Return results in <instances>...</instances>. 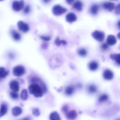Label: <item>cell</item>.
Instances as JSON below:
<instances>
[{
	"instance_id": "obj_15",
	"label": "cell",
	"mask_w": 120,
	"mask_h": 120,
	"mask_svg": "<svg viewBox=\"0 0 120 120\" xmlns=\"http://www.w3.org/2000/svg\"><path fill=\"white\" fill-rule=\"evenodd\" d=\"M99 9V7L98 5L97 4H94L93 5L90 9V12L93 15H95L97 14Z\"/></svg>"
},
{
	"instance_id": "obj_40",
	"label": "cell",
	"mask_w": 120,
	"mask_h": 120,
	"mask_svg": "<svg viewBox=\"0 0 120 120\" xmlns=\"http://www.w3.org/2000/svg\"><path fill=\"white\" fill-rule=\"evenodd\" d=\"M117 36L118 38L119 39V40H120V32L118 34V35H117Z\"/></svg>"
},
{
	"instance_id": "obj_5",
	"label": "cell",
	"mask_w": 120,
	"mask_h": 120,
	"mask_svg": "<svg viewBox=\"0 0 120 120\" xmlns=\"http://www.w3.org/2000/svg\"><path fill=\"white\" fill-rule=\"evenodd\" d=\"M93 38L99 42H102L105 38V34L103 32L99 31L96 30L92 34Z\"/></svg>"
},
{
	"instance_id": "obj_31",
	"label": "cell",
	"mask_w": 120,
	"mask_h": 120,
	"mask_svg": "<svg viewBox=\"0 0 120 120\" xmlns=\"http://www.w3.org/2000/svg\"><path fill=\"white\" fill-rule=\"evenodd\" d=\"M30 11V8L29 5H27L26 6L24 10V14H29Z\"/></svg>"
},
{
	"instance_id": "obj_3",
	"label": "cell",
	"mask_w": 120,
	"mask_h": 120,
	"mask_svg": "<svg viewBox=\"0 0 120 120\" xmlns=\"http://www.w3.org/2000/svg\"><path fill=\"white\" fill-rule=\"evenodd\" d=\"M26 73V69L22 65H18L14 67L13 73L14 75L16 77H21Z\"/></svg>"
},
{
	"instance_id": "obj_37",
	"label": "cell",
	"mask_w": 120,
	"mask_h": 120,
	"mask_svg": "<svg viewBox=\"0 0 120 120\" xmlns=\"http://www.w3.org/2000/svg\"><path fill=\"white\" fill-rule=\"evenodd\" d=\"M67 44V42L66 41L62 40V45H66Z\"/></svg>"
},
{
	"instance_id": "obj_4",
	"label": "cell",
	"mask_w": 120,
	"mask_h": 120,
	"mask_svg": "<svg viewBox=\"0 0 120 120\" xmlns=\"http://www.w3.org/2000/svg\"><path fill=\"white\" fill-rule=\"evenodd\" d=\"M24 4L23 0H21L20 1L15 0L12 3V9L15 11H19L23 8Z\"/></svg>"
},
{
	"instance_id": "obj_12",
	"label": "cell",
	"mask_w": 120,
	"mask_h": 120,
	"mask_svg": "<svg viewBox=\"0 0 120 120\" xmlns=\"http://www.w3.org/2000/svg\"><path fill=\"white\" fill-rule=\"evenodd\" d=\"M12 113L14 116H18L22 113V110L21 107L19 106H15L12 108L11 111Z\"/></svg>"
},
{
	"instance_id": "obj_8",
	"label": "cell",
	"mask_w": 120,
	"mask_h": 120,
	"mask_svg": "<svg viewBox=\"0 0 120 120\" xmlns=\"http://www.w3.org/2000/svg\"><path fill=\"white\" fill-rule=\"evenodd\" d=\"M103 76L105 80H110L113 78V73L109 69H106L103 73Z\"/></svg>"
},
{
	"instance_id": "obj_38",
	"label": "cell",
	"mask_w": 120,
	"mask_h": 120,
	"mask_svg": "<svg viewBox=\"0 0 120 120\" xmlns=\"http://www.w3.org/2000/svg\"><path fill=\"white\" fill-rule=\"evenodd\" d=\"M51 0H43V2L45 3H48Z\"/></svg>"
},
{
	"instance_id": "obj_10",
	"label": "cell",
	"mask_w": 120,
	"mask_h": 120,
	"mask_svg": "<svg viewBox=\"0 0 120 120\" xmlns=\"http://www.w3.org/2000/svg\"><path fill=\"white\" fill-rule=\"evenodd\" d=\"M103 7L105 9L109 11H111L115 8V5L113 3L111 2H106L103 4Z\"/></svg>"
},
{
	"instance_id": "obj_18",
	"label": "cell",
	"mask_w": 120,
	"mask_h": 120,
	"mask_svg": "<svg viewBox=\"0 0 120 120\" xmlns=\"http://www.w3.org/2000/svg\"><path fill=\"white\" fill-rule=\"evenodd\" d=\"M12 37L14 40L19 41L21 39V35L18 32L15 30H12L11 31Z\"/></svg>"
},
{
	"instance_id": "obj_7",
	"label": "cell",
	"mask_w": 120,
	"mask_h": 120,
	"mask_svg": "<svg viewBox=\"0 0 120 120\" xmlns=\"http://www.w3.org/2000/svg\"><path fill=\"white\" fill-rule=\"evenodd\" d=\"M10 89L14 92H17L19 89V83L17 81L15 80L11 81L9 84Z\"/></svg>"
},
{
	"instance_id": "obj_30",
	"label": "cell",
	"mask_w": 120,
	"mask_h": 120,
	"mask_svg": "<svg viewBox=\"0 0 120 120\" xmlns=\"http://www.w3.org/2000/svg\"><path fill=\"white\" fill-rule=\"evenodd\" d=\"M115 13L116 15H120V3L116 7L115 9Z\"/></svg>"
},
{
	"instance_id": "obj_11",
	"label": "cell",
	"mask_w": 120,
	"mask_h": 120,
	"mask_svg": "<svg viewBox=\"0 0 120 120\" xmlns=\"http://www.w3.org/2000/svg\"><path fill=\"white\" fill-rule=\"evenodd\" d=\"M107 43L110 45H113L116 43L117 40L116 38L113 35H109L107 38Z\"/></svg>"
},
{
	"instance_id": "obj_16",
	"label": "cell",
	"mask_w": 120,
	"mask_h": 120,
	"mask_svg": "<svg viewBox=\"0 0 120 120\" xmlns=\"http://www.w3.org/2000/svg\"><path fill=\"white\" fill-rule=\"evenodd\" d=\"M99 64L96 61H92L89 63L88 67L89 69L91 71H95L98 69Z\"/></svg>"
},
{
	"instance_id": "obj_41",
	"label": "cell",
	"mask_w": 120,
	"mask_h": 120,
	"mask_svg": "<svg viewBox=\"0 0 120 120\" xmlns=\"http://www.w3.org/2000/svg\"><path fill=\"white\" fill-rule=\"evenodd\" d=\"M0 0L2 2V1H4V0Z\"/></svg>"
},
{
	"instance_id": "obj_34",
	"label": "cell",
	"mask_w": 120,
	"mask_h": 120,
	"mask_svg": "<svg viewBox=\"0 0 120 120\" xmlns=\"http://www.w3.org/2000/svg\"><path fill=\"white\" fill-rule=\"evenodd\" d=\"M40 38L42 40L45 41H49L50 39H51L50 37L49 36H40Z\"/></svg>"
},
{
	"instance_id": "obj_9",
	"label": "cell",
	"mask_w": 120,
	"mask_h": 120,
	"mask_svg": "<svg viewBox=\"0 0 120 120\" xmlns=\"http://www.w3.org/2000/svg\"><path fill=\"white\" fill-rule=\"evenodd\" d=\"M77 19V17L75 14L73 12L68 13L66 17V21L68 23H71L75 22Z\"/></svg>"
},
{
	"instance_id": "obj_19",
	"label": "cell",
	"mask_w": 120,
	"mask_h": 120,
	"mask_svg": "<svg viewBox=\"0 0 120 120\" xmlns=\"http://www.w3.org/2000/svg\"><path fill=\"white\" fill-rule=\"evenodd\" d=\"M49 119L51 120H61L60 116L57 112L53 111L50 114Z\"/></svg>"
},
{
	"instance_id": "obj_25",
	"label": "cell",
	"mask_w": 120,
	"mask_h": 120,
	"mask_svg": "<svg viewBox=\"0 0 120 120\" xmlns=\"http://www.w3.org/2000/svg\"><path fill=\"white\" fill-rule=\"evenodd\" d=\"M108 99H109V97L106 94H103L99 97L98 99V101L100 102L105 101L108 100Z\"/></svg>"
},
{
	"instance_id": "obj_29",
	"label": "cell",
	"mask_w": 120,
	"mask_h": 120,
	"mask_svg": "<svg viewBox=\"0 0 120 120\" xmlns=\"http://www.w3.org/2000/svg\"><path fill=\"white\" fill-rule=\"evenodd\" d=\"M55 43L56 45L57 46H60L62 45V40H60L59 38H57L55 39Z\"/></svg>"
},
{
	"instance_id": "obj_42",
	"label": "cell",
	"mask_w": 120,
	"mask_h": 120,
	"mask_svg": "<svg viewBox=\"0 0 120 120\" xmlns=\"http://www.w3.org/2000/svg\"></svg>"
},
{
	"instance_id": "obj_26",
	"label": "cell",
	"mask_w": 120,
	"mask_h": 120,
	"mask_svg": "<svg viewBox=\"0 0 120 120\" xmlns=\"http://www.w3.org/2000/svg\"><path fill=\"white\" fill-rule=\"evenodd\" d=\"M32 113L34 116L38 117L41 114L40 111L38 108H34L32 109Z\"/></svg>"
},
{
	"instance_id": "obj_14",
	"label": "cell",
	"mask_w": 120,
	"mask_h": 120,
	"mask_svg": "<svg viewBox=\"0 0 120 120\" xmlns=\"http://www.w3.org/2000/svg\"><path fill=\"white\" fill-rule=\"evenodd\" d=\"M73 7L76 10L79 11H81L82 10L83 4L81 1L78 0L76 1L73 4Z\"/></svg>"
},
{
	"instance_id": "obj_36",
	"label": "cell",
	"mask_w": 120,
	"mask_h": 120,
	"mask_svg": "<svg viewBox=\"0 0 120 120\" xmlns=\"http://www.w3.org/2000/svg\"><path fill=\"white\" fill-rule=\"evenodd\" d=\"M67 3L68 4H71L73 2L74 0H66Z\"/></svg>"
},
{
	"instance_id": "obj_13",
	"label": "cell",
	"mask_w": 120,
	"mask_h": 120,
	"mask_svg": "<svg viewBox=\"0 0 120 120\" xmlns=\"http://www.w3.org/2000/svg\"><path fill=\"white\" fill-rule=\"evenodd\" d=\"M66 116L68 120H74L77 117V112L75 110H71L66 114Z\"/></svg>"
},
{
	"instance_id": "obj_17",
	"label": "cell",
	"mask_w": 120,
	"mask_h": 120,
	"mask_svg": "<svg viewBox=\"0 0 120 120\" xmlns=\"http://www.w3.org/2000/svg\"><path fill=\"white\" fill-rule=\"evenodd\" d=\"M75 90V88L74 86H67L65 89L64 93L66 95L70 96L73 94Z\"/></svg>"
},
{
	"instance_id": "obj_1",
	"label": "cell",
	"mask_w": 120,
	"mask_h": 120,
	"mask_svg": "<svg viewBox=\"0 0 120 120\" xmlns=\"http://www.w3.org/2000/svg\"><path fill=\"white\" fill-rule=\"evenodd\" d=\"M28 90L30 94L36 98L41 97L43 95L44 92L42 87L36 83L30 85L28 87Z\"/></svg>"
},
{
	"instance_id": "obj_32",
	"label": "cell",
	"mask_w": 120,
	"mask_h": 120,
	"mask_svg": "<svg viewBox=\"0 0 120 120\" xmlns=\"http://www.w3.org/2000/svg\"><path fill=\"white\" fill-rule=\"evenodd\" d=\"M114 60H116V62L120 65V54H116Z\"/></svg>"
},
{
	"instance_id": "obj_21",
	"label": "cell",
	"mask_w": 120,
	"mask_h": 120,
	"mask_svg": "<svg viewBox=\"0 0 120 120\" xmlns=\"http://www.w3.org/2000/svg\"><path fill=\"white\" fill-rule=\"evenodd\" d=\"M8 106L6 105L2 104L1 106L0 112V117L1 118L6 114L8 112Z\"/></svg>"
},
{
	"instance_id": "obj_28",
	"label": "cell",
	"mask_w": 120,
	"mask_h": 120,
	"mask_svg": "<svg viewBox=\"0 0 120 120\" xmlns=\"http://www.w3.org/2000/svg\"><path fill=\"white\" fill-rule=\"evenodd\" d=\"M61 110L62 112H63L64 114H65L66 115L68 112L69 110L68 107L66 105H64L62 107Z\"/></svg>"
},
{
	"instance_id": "obj_33",
	"label": "cell",
	"mask_w": 120,
	"mask_h": 120,
	"mask_svg": "<svg viewBox=\"0 0 120 120\" xmlns=\"http://www.w3.org/2000/svg\"><path fill=\"white\" fill-rule=\"evenodd\" d=\"M109 45L107 43H104L101 45V48L103 50H106L109 48Z\"/></svg>"
},
{
	"instance_id": "obj_24",
	"label": "cell",
	"mask_w": 120,
	"mask_h": 120,
	"mask_svg": "<svg viewBox=\"0 0 120 120\" xmlns=\"http://www.w3.org/2000/svg\"><path fill=\"white\" fill-rule=\"evenodd\" d=\"M88 90L90 93L92 94L97 92V87L94 85H90L88 86Z\"/></svg>"
},
{
	"instance_id": "obj_23",
	"label": "cell",
	"mask_w": 120,
	"mask_h": 120,
	"mask_svg": "<svg viewBox=\"0 0 120 120\" xmlns=\"http://www.w3.org/2000/svg\"><path fill=\"white\" fill-rule=\"evenodd\" d=\"M78 54L81 57H85L87 55V52L85 49L84 48H80L78 51Z\"/></svg>"
},
{
	"instance_id": "obj_35",
	"label": "cell",
	"mask_w": 120,
	"mask_h": 120,
	"mask_svg": "<svg viewBox=\"0 0 120 120\" xmlns=\"http://www.w3.org/2000/svg\"><path fill=\"white\" fill-rule=\"evenodd\" d=\"M48 47V45L47 43H44L42 45V48L44 49H47Z\"/></svg>"
},
{
	"instance_id": "obj_6",
	"label": "cell",
	"mask_w": 120,
	"mask_h": 120,
	"mask_svg": "<svg viewBox=\"0 0 120 120\" xmlns=\"http://www.w3.org/2000/svg\"><path fill=\"white\" fill-rule=\"evenodd\" d=\"M17 26L19 30L23 33H27L29 31L30 28L28 24L22 21H19L17 23Z\"/></svg>"
},
{
	"instance_id": "obj_20",
	"label": "cell",
	"mask_w": 120,
	"mask_h": 120,
	"mask_svg": "<svg viewBox=\"0 0 120 120\" xmlns=\"http://www.w3.org/2000/svg\"><path fill=\"white\" fill-rule=\"evenodd\" d=\"M9 71H6L4 67H1L0 68V77L1 79H4L9 75Z\"/></svg>"
},
{
	"instance_id": "obj_27",
	"label": "cell",
	"mask_w": 120,
	"mask_h": 120,
	"mask_svg": "<svg viewBox=\"0 0 120 120\" xmlns=\"http://www.w3.org/2000/svg\"><path fill=\"white\" fill-rule=\"evenodd\" d=\"M10 96L11 98L14 99H17L19 98V95L17 92H12L10 93Z\"/></svg>"
},
{
	"instance_id": "obj_22",
	"label": "cell",
	"mask_w": 120,
	"mask_h": 120,
	"mask_svg": "<svg viewBox=\"0 0 120 120\" xmlns=\"http://www.w3.org/2000/svg\"><path fill=\"white\" fill-rule=\"evenodd\" d=\"M21 99L23 101H26L28 99V91L26 89H24L22 91L20 95Z\"/></svg>"
},
{
	"instance_id": "obj_39",
	"label": "cell",
	"mask_w": 120,
	"mask_h": 120,
	"mask_svg": "<svg viewBox=\"0 0 120 120\" xmlns=\"http://www.w3.org/2000/svg\"><path fill=\"white\" fill-rule=\"evenodd\" d=\"M117 26L118 28L120 29V20H119L117 23Z\"/></svg>"
},
{
	"instance_id": "obj_2",
	"label": "cell",
	"mask_w": 120,
	"mask_h": 120,
	"mask_svg": "<svg viewBox=\"0 0 120 120\" xmlns=\"http://www.w3.org/2000/svg\"><path fill=\"white\" fill-rule=\"evenodd\" d=\"M66 8L59 5H54L52 8V14L56 16H59L62 15L67 11Z\"/></svg>"
}]
</instances>
